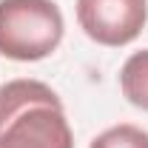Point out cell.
<instances>
[{
    "instance_id": "cell-3",
    "label": "cell",
    "mask_w": 148,
    "mask_h": 148,
    "mask_svg": "<svg viewBox=\"0 0 148 148\" xmlns=\"http://www.w3.org/2000/svg\"><path fill=\"white\" fill-rule=\"evenodd\" d=\"M148 0H77V23L100 46H128L145 29Z\"/></svg>"
},
{
    "instance_id": "cell-1",
    "label": "cell",
    "mask_w": 148,
    "mask_h": 148,
    "mask_svg": "<svg viewBox=\"0 0 148 148\" xmlns=\"http://www.w3.org/2000/svg\"><path fill=\"white\" fill-rule=\"evenodd\" d=\"M0 148H74L57 91L40 80L0 86Z\"/></svg>"
},
{
    "instance_id": "cell-2",
    "label": "cell",
    "mask_w": 148,
    "mask_h": 148,
    "mask_svg": "<svg viewBox=\"0 0 148 148\" xmlns=\"http://www.w3.org/2000/svg\"><path fill=\"white\" fill-rule=\"evenodd\" d=\"M66 23L54 0H0V54L34 63L54 51Z\"/></svg>"
},
{
    "instance_id": "cell-4",
    "label": "cell",
    "mask_w": 148,
    "mask_h": 148,
    "mask_svg": "<svg viewBox=\"0 0 148 148\" xmlns=\"http://www.w3.org/2000/svg\"><path fill=\"white\" fill-rule=\"evenodd\" d=\"M120 88H123V97L128 100L134 108L148 111V49L134 51L123 63Z\"/></svg>"
},
{
    "instance_id": "cell-5",
    "label": "cell",
    "mask_w": 148,
    "mask_h": 148,
    "mask_svg": "<svg viewBox=\"0 0 148 148\" xmlns=\"http://www.w3.org/2000/svg\"><path fill=\"white\" fill-rule=\"evenodd\" d=\"M91 148H148V131H143L140 125H111L103 134L94 137Z\"/></svg>"
}]
</instances>
